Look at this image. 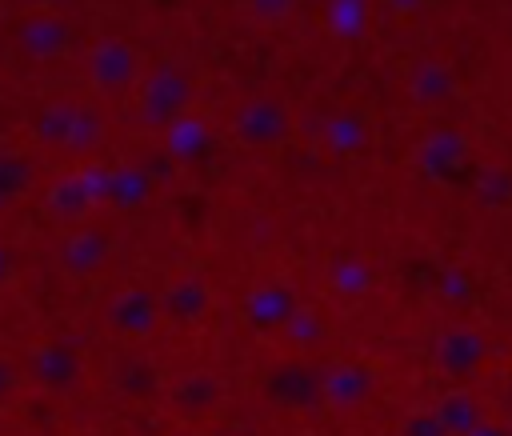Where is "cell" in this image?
<instances>
[{
	"instance_id": "52a82bcc",
	"label": "cell",
	"mask_w": 512,
	"mask_h": 436,
	"mask_svg": "<svg viewBox=\"0 0 512 436\" xmlns=\"http://www.w3.org/2000/svg\"><path fill=\"white\" fill-rule=\"evenodd\" d=\"M472 436H500V432H492V428H472Z\"/></svg>"
},
{
	"instance_id": "277c9868",
	"label": "cell",
	"mask_w": 512,
	"mask_h": 436,
	"mask_svg": "<svg viewBox=\"0 0 512 436\" xmlns=\"http://www.w3.org/2000/svg\"><path fill=\"white\" fill-rule=\"evenodd\" d=\"M284 308H288L284 292H264V296L252 300V316L256 320H276V316H284Z\"/></svg>"
},
{
	"instance_id": "8992f818",
	"label": "cell",
	"mask_w": 512,
	"mask_h": 436,
	"mask_svg": "<svg viewBox=\"0 0 512 436\" xmlns=\"http://www.w3.org/2000/svg\"><path fill=\"white\" fill-rule=\"evenodd\" d=\"M408 436H440V424L436 420H412V432Z\"/></svg>"
},
{
	"instance_id": "5b68a950",
	"label": "cell",
	"mask_w": 512,
	"mask_h": 436,
	"mask_svg": "<svg viewBox=\"0 0 512 436\" xmlns=\"http://www.w3.org/2000/svg\"><path fill=\"white\" fill-rule=\"evenodd\" d=\"M40 372H44L48 380H68V372H72V360H68L64 352H48V356L40 360Z\"/></svg>"
},
{
	"instance_id": "6da1fadb",
	"label": "cell",
	"mask_w": 512,
	"mask_h": 436,
	"mask_svg": "<svg viewBox=\"0 0 512 436\" xmlns=\"http://www.w3.org/2000/svg\"><path fill=\"white\" fill-rule=\"evenodd\" d=\"M472 352H476V344L456 332V336H448V344H444V364H448L452 372H464V368H472Z\"/></svg>"
},
{
	"instance_id": "3957f363",
	"label": "cell",
	"mask_w": 512,
	"mask_h": 436,
	"mask_svg": "<svg viewBox=\"0 0 512 436\" xmlns=\"http://www.w3.org/2000/svg\"><path fill=\"white\" fill-rule=\"evenodd\" d=\"M360 392H364V376H360V372H340V376L332 380V400H340V404L360 400Z\"/></svg>"
},
{
	"instance_id": "7a4b0ae2",
	"label": "cell",
	"mask_w": 512,
	"mask_h": 436,
	"mask_svg": "<svg viewBox=\"0 0 512 436\" xmlns=\"http://www.w3.org/2000/svg\"><path fill=\"white\" fill-rule=\"evenodd\" d=\"M116 320H120L124 328H140V324L148 320V304H144V296H124V300L116 304Z\"/></svg>"
}]
</instances>
